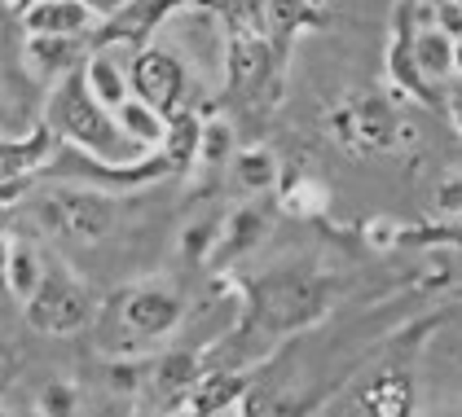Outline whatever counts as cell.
Wrapping results in <instances>:
<instances>
[{"label": "cell", "mask_w": 462, "mask_h": 417, "mask_svg": "<svg viewBox=\"0 0 462 417\" xmlns=\"http://www.w3.org/2000/svg\"><path fill=\"white\" fill-rule=\"evenodd\" d=\"M27 316H32L36 330L67 334V330H75V325H84L88 299H84V290L71 286L67 277H40L36 290L27 295Z\"/></svg>", "instance_id": "1"}, {"label": "cell", "mask_w": 462, "mask_h": 417, "mask_svg": "<svg viewBox=\"0 0 462 417\" xmlns=\"http://www.w3.org/2000/svg\"><path fill=\"white\" fill-rule=\"evenodd\" d=\"M44 220L53 233L75 238V242H93L110 229V207L102 198H88V194H53L44 198Z\"/></svg>", "instance_id": "2"}, {"label": "cell", "mask_w": 462, "mask_h": 417, "mask_svg": "<svg viewBox=\"0 0 462 417\" xmlns=\"http://www.w3.org/2000/svg\"><path fill=\"white\" fill-rule=\"evenodd\" d=\"M124 321L137 330V334H168L172 325L180 321V299L163 286H145L128 299L124 308Z\"/></svg>", "instance_id": "3"}, {"label": "cell", "mask_w": 462, "mask_h": 417, "mask_svg": "<svg viewBox=\"0 0 462 417\" xmlns=\"http://www.w3.org/2000/svg\"><path fill=\"white\" fill-rule=\"evenodd\" d=\"M137 84H142V93L150 102H172L177 97V84H180V70L172 58L150 53V58H142V67H137Z\"/></svg>", "instance_id": "4"}, {"label": "cell", "mask_w": 462, "mask_h": 417, "mask_svg": "<svg viewBox=\"0 0 462 417\" xmlns=\"http://www.w3.org/2000/svg\"><path fill=\"white\" fill-rule=\"evenodd\" d=\"M414 62L423 75H449L454 70V35L449 32H423L414 40Z\"/></svg>", "instance_id": "5"}, {"label": "cell", "mask_w": 462, "mask_h": 417, "mask_svg": "<svg viewBox=\"0 0 462 417\" xmlns=\"http://www.w3.org/2000/svg\"><path fill=\"white\" fill-rule=\"evenodd\" d=\"M84 23H88V14L75 0H49V5H40L36 14H32V27L36 32H75Z\"/></svg>", "instance_id": "6"}, {"label": "cell", "mask_w": 462, "mask_h": 417, "mask_svg": "<svg viewBox=\"0 0 462 417\" xmlns=\"http://www.w3.org/2000/svg\"><path fill=\"white\" fill-rule=\"evenodd\" d=\"M238 185L243 189H273V180H278V159L269 154V150H247V154H238Z\"/></svg>", "instance_id": "7"}, {"label": "cell", "mask_w": 462, "mask_h": 417, "mask_svg": "<svg viewBox=\"0 0 462 417\" xmlns=\"http://www.w3.org/2000/svg\"><path fill=\"white\" fill-rule=\"evenodd\" d=\"M264 238V215L260 211H238L225 229V250H251Z\"/></svg>", "instance_id": "8"}, {"label": "cell", "mask_w": 462, "mask_h": 417, "mask_svg": "<svg viewBox=\"0 0 462 417\" xmlns=\"http://www.w3.org/2000/svg\"><path fill=\"white\" fill-rule=\"evenodd\" d=\"M356 128H361V141H365V145H388L392 141V114L379 102H365L361 105Z\"/></svg>", "instance_id": "9"}, {"label": "cell", "mask_w": 462, "mask_h": 417, "mask_svg": "<svg viewBox=\"0 0 462 417\" xmlns=\"http://www.w3.org/2000/svg\"><path fill=\"white\" fill-rule=\"evenodd\" d=\"M36 281H40V268H36V259H32V250H14L9 255V286L18 295H32Z\"/></svg>", "instance_id": "10"}, {"label": "cell", "mask_w": 462, "mask_h": 417, "mask_svg": "<svg viewBox=\"0 0 462 417\" xmlns=\"http://www.w3.org/2000/svg\"><path fill=\"white\" fill-rule=\"evenodd\" d=\"M124 128H128L133 137H142V141H154L159 132H163V123L154 119L150 105H124Z\"/></svg>", "instance_id": "11"}, {"label": "cell", "mask_w": 462, "mask_h": 417, "mask_svg": "<svg viewBox=\"0 0 462 417\" xmlns=\"http://www.w3.org/2000/svg\"><path fill=\"white\" fill-rule=\"evenodd\" d=\"M93 84H97V97L110 105L124 102V79H119V70L110 67V62H93Z\"/></svg>", "instance_id": "12"}, {"label": "cell", "mask_w": 462, "mask_h": 417, "mask_svg": "<svg viewBox=\"0 0 462 417\" xmlns=\"http://www.w3.org/2000/svg\"><path fill=\"white\" fill-rule=\"evenodd\" d=\"M229 145H234V132H229L225 123H212V128L203 132V159H208V163L229 159Z\"/></svg>", "instance_id": "13"}, {"label": "cell", "mask_w": 462, "mask_h": 417, "mask_svg": "<svg viewBox=\"0 0 462 417\" xmlns=\"http://www.w3.org/2000/svg\"><path fill=\"white\" fill-rule=\"evenodd\" d=\"M436 203L445 215H458L462 220V172H449L440 180V194H436Z\"/></svg>", "instance_id": "14"}, {"label": "cell", "mask_w": 462, "mask_h": 417, "mask_svg": "<svg viewBox=\"0 0 462 417\" xmlns=\"http://www.w3.org/2000/svg\"><path fill=\"white\" fill-rule=\"evenodd\" d=\"M44 409H49V413H71L75 409L71 386H49V391H44Z\"/></svg>", "instance_id": "15"}, {"label": "cell", "mask_w": 462, "mask_h": 417, "mask_svg": "<svg viewBox=\"0 0 462 417\" xmlns=\"http://www.w3.org/2000/svg\"><path fill=\"white\" fill-rule=\"evenodd\" d=\"M454 70L462 75V40H454Z\"/></svg>", "instance_id": "16"}, {"label": "cell", "mask_w": 462, "mask_h": 417, "mask_svg": "<svg viewBox=\"0 0 462 417\" xmlns=\"http://www.w3.org/2000/svg\"><path fill=\"white\" fill-rule=\"evenodd\" d=\"M458 128H462V110H458Z\"/></svg>", "instance_id": "17"}]
</instances>
